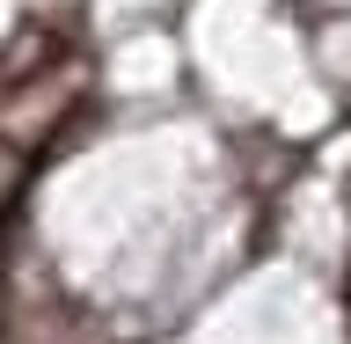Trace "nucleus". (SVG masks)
I'll return each mask as SVG.
<instances>
[]
</instances>
